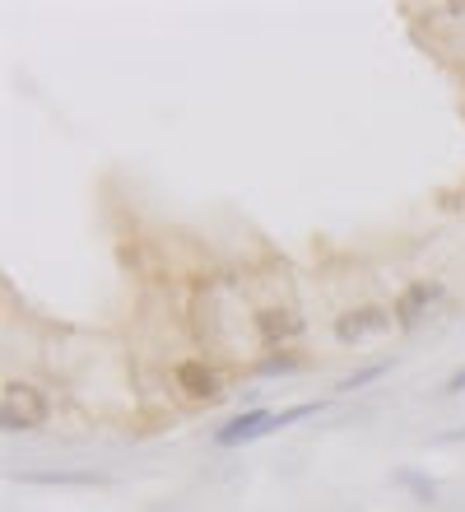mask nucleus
<instances>
[{"mask_svg": "<svg viewBox=\"0 0 465 512\" xmlns=\"http://www.w3.org/2000/svg\"><path fill=\"white\" fill-rule=\"evenodd\" d=\"M52 405L33 382H5V396H0V429L5 433H33L47 424Z\"/></svg>", "mask_w": 465, "mask_h": 512, "instance_id": "f257e3e1", "label": "nucleus"}, {"mask_svg": "<svg viewBox=\"0 0 465 512\" xmlns=\"http://www.w3.org/2000/svg\"><path fill=\"white\" fill-rule=\"evenodd\" d=\"M442 294H447V289H442V280H414V284H405V289H400V298H396V308H391L396 326H400V331H414V326L424 322L428 308H433Z\"/></svg>", "mask_w": 465, "mask_h": 512, "instance_id": "f03ea898", "label": "nucleus"}, {"mask_svg": "<svg viewBox=\"0 0 465 512\" xmlns=\"http://www.w3.org/2000/svg\"><path fill=\"white\" fill-rule=\"evenodd\" d=\"M177 387H182L191 401H219V396H224V382H219V373H214L205 359L177 364Z\"/></svg>", "mask_w": 465, "mask_h": 512, "instance_id": "7ed1b4c3", "label": "nucleus"}, {"mask_svg": "<svg viewBox=\"0 0 465 512\" xmlns=\"http://www.w3.org/2000/svg\"><path fill=\"white\" fill-rule=\"evenodd\" d=\"M270 410H247V415H233L224 429L214 433V447H238V443H256L270 433Z\"/></svg>", "mask_w": 465, "mask_h": 512, "instance_id": "20e7f679", "label": "nucleus"}, {"mask_svg": "<svg viewBox=\"0 0 465 512\" xmlns=\"http://www.w3.org/2000/svg\"><path fill=\"white\" fill-rule=\"evenodd\" d=\"M298 331H303V317L293 308H261L256 312V336H261V345H289Z\"/></svg>", "mask_w": 465, "mask_h": 512, "instance_id": "39448f33", "label": "nucleus"}, {"mask_svg": "<svg viewBox=\"0 0 465 512\" xmlns=\"http://www.w3.org/2000/svg\"><path fill=\"white\" fill-rule=\"evenodd\" d=\"M386 326H391V312L359 308V312H345V317L335 322V340H340V345H354V340L377 336V331H386Z\"/></svg>", "mask_w": 465, "mask_h": 512, "instance_id": "423d86ee", "label": "nucleus"}, {"mask_svg": "<svg viewBox=\"0 0 465 512\" xmlns=\"http://www.w3.org/2000/svg\"><path fill=\"white\" fill-rule=\"evenodd\" d=\"M24 485H80V489H103L107 475H93V471H33V475H24Z\"/></svg>", "mask_w": 465, "mask_h": 512, "instance_id": "0eeeda50", "label": "nucleus"}, {"mask_svg": "<svg viewBox=\"0 0 465 512\" xmlns=\"http://www.w3.org/2000/svg\"><path fill=\"white\" fill-rule=\"evenodd\" d=\"M391 480H396V489H405L414 503H438V485H433L424 471H414V466H400Z\"/></svg>", "mask_w": 465, "mask_h": 512, "instance_id": "6e6552de", "label": "nucleus"}, {"mask_svg": "<svg viewBox=\"0 0 465 512\" xmlns=\"http://www.w3.org/2000/svg\"><path fill=\"white\" fill-rule=\"evenodd\" d=\"M298 368H303V359H298V354L279 350V354H270V359H261V364H256V373H261V378H284V373H298Z\"/></svg>", "mask_w": 465, "mask_h": 512, "instance_id": "1a4fd4ad", "label": "nucleus"}, {"mask_svg": "<svg viewBox=\"0 0 465 512\" xmlns=\"http://www.w3.org/2000/svg\"><path fill=\"white\" fill-rule=\"evenodd\" d=\"M386 368H391V359H377V364H368V368H354V373H349V378L340 382V387H335V391H359V387H368V382H377V378H382Z\"/></svg>", "mask_w": 465, "mask_h": 512, "instance_id": "9d476101", "label": "nucleus"}, {"mask_svg": "<svg viewBox=\"0 0 465 512\" xmlns=\"http://www.w3.org/2000/svg\"><path fill=\"white\" fill-rule=\"evenodd\" d=\"M317 410H321V401H303V405H289V410H279V415L270 419V433L289 429V424H298V419H307V415H317Z\"/></svg>", "mask_w": 465, "mask_h": 512, "instance_id": "9b49d317", "label": "nucleus"}, {"mask_svg": "<svg viewBox=\"0 0 465 512\" xmlns=\"http://www.w3.org/2000/svg\"><path fill=\"white\" fill-rule=\"evenodd\" d=\"M461 391H465V368H456L452 378L442 382V396H461Z\"/></svg>", "mask_w": 465, "mask_h": 512, "instance_id": "f8f14e48", "label": "nucleus"}, {"mask_svg": "<svg viewBox=\"0 0 465 512\" xmlns=\"http://www.w3.org/2000/svg\"><path fill=\"white\" fill-rule=\"evenodd\" d=\"M438 443H465V429H452V433H442Z\"/></svg>", "mask_w": 465, "mask_h": 512, "instance_id": "ddd939ff", "label": "nucleus"}, {"mask_svg": "<svg viewBox=\"0 0 465 512\" xmlns=\"http://www.w3.org/2000/svg\"><path fill=\"white\" fill-rule=\"evenodd\" d=\"M447 14H461V19H465V5H447Z\"/></svg>", "mask_w": 465, "mask_h": 512, "instance_id": "4468645a", "label": "nucleus"}]
</instances>
